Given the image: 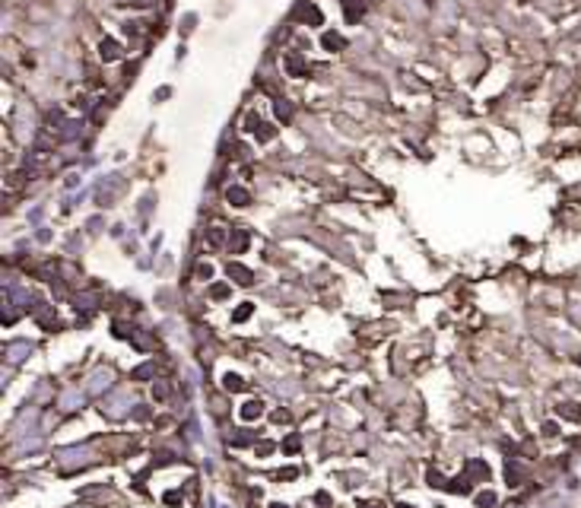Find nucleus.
Wrapping results in <instances>:
<instances>
[{"instance_id":"f257e3e1","label":"nucleus","mask_w":581,"mask_h":508,"mask_svg":"<svg viewBox=\"0 0 581 508\" xmlns=\"http://www.w3.org/2000/svg\"><path fill=\"white\" fill-rule=\"evenodd\" d=\"M99 54H102V61H118V57H121V45H118L114 38H105L99 45Z\"/></svg>"},{"instance_id":"0eeeda50","label":"nucleus","mask_w":581,"mask_h":508,"mask_svg":"<svg viewBox=\"0 0 581 508\" xmlns=\"http://www.w3.org/2000/svg\"><path fill=\"white\" fill-rule=\"evenodd\" d=\"M295 16H299V19H312L315 26L321 22V13H318V7H308V4H302L299 10H295Z\"/></svg>"},{"instance_id":"f3484780","label":"nucleus","mask_w":581,"mask_h":508,"mask_svg":"<svg viewBox=\"0 0 581 508\" xmlns=\"http://www.w3.org/2000/svg\"><path fill=\"white\" fill-rule=\"evenodd\" d=\"M477 502H480V505L486 508V505H492V502H495V495H492V492H483V495H480V499H477Z\"/></svg>"},{"instance_id":"dca6fc26","label":"nucleus","mask_w":581,"mask_h":508,"mask_svg":"<svg viewBox=\"0 0 581 508\" xmlns=\"http://www.w3.org/2000/svg\"><path fill=\"white\" fill-rule=\"evenodd\" d=\"M248 315H251V305H242V308L239 311H235V321H245V318Z\"/></svg>"},{"instance_id":"1a4fd4ad","label":"nucleus","mask_w":581,"mask_h":508,"mask_svg":"<svg viewBox=\"0 0 581 508\" xmlns=\"http://www.w3.org/2000/svg\"><path fill=\"white\" fill-rule=\"evenodd\" d=\"M274 108H277V118H283V121H289V118H292V105H289V102H283V99H280V102L274 105Z\"/></svg>"},{"instance_id":"f8f14e48","label":"nucleus","mask_w":581,"mask_h":508,"mask_svg":"<svg viewBox=\"0 0 581 508\" xmlns=\"http://www.w3.org/2000/svg\"><path fill=\"white\" fill-rule=\"evenodd\" d=\"M226 387H229V391H242V378L239 375H226Z\"/></svg>"},{"instance_id":"ddd939ff","label":"nucleus","mask_w":581,"mask_h":508,"mask_svg":"<svg viewBox=\"0 0 581 508\" xmlns=\"http://www.w3.org/2000/svg\"><path fill=\"white\" fill-rule=\"evenodd\" d=\"M448 489H451V492H470V483H467V480H454Z\"/></svg>"},{"instance_id":"9b49d317","label":"nucleus","mask_w":581,"mask_h":508,"mask_svg":"<svg viewBox=\"0 0 581 508\" xmlns=\"http://www.w3.org/2000/svg\"><path fill=\"white\" fill-rule=\"evenodd\" d=\"M274 134H277V131H274L270 124H260V127H257V140H260V143H267V140H274Z\"/></svg>"},{"instance_id":"4468645a","label":"nucleus","mask_w":581,"mask_h":508,"mask_svg":"<svg viewBox=\"0 0 581 508\" xmlns=\"http://www.w3.org/2000/svg\"><path fill=\"white\" fill-rule=\"evenodd\" d=\"M245 127H248V131H254V134H257V127H260V121H257V114H254V111H251V114H248V118H245Z\"/></svg>"},{"instance_id":"6e6552de","label":"nucleus","mask_w":581,"mask_h":508,"mask_svg":"<svg viewBox=\"0 0 581 508\" xmlns=\"http://www.w3.org/2000/svg\"><path fill=\"white\" fill-rule=\"evenodd\" d=\"M260 410H264L260 400H248V404L242 407V416H245V419H254V416H260Z\"/></svg>"},{"instance_id":"39448f33","label":"nucleus","mask_w":581,"mask_h":508,"mask_svg":"<svg viewBox=\"0 0 581 508\" xmlns=\"http://www.w3.org/2000/svg\"><path fill=\"white\" fill-rule=\"evenodd\" d=\"M229 245H232V251L239 254V251H245V245H248V232L245 229H232V239H229Z\"/></svg>"},{"instance_id":"423d86ee","label":"nucleus","mask_w":581,"mask_h":508,"mask_svg":"<svg viewBox=\"0 0 581 508\" xmlns=\"http://www.w3.org/2000/svg\"><path fill=\"white\" fill-rule=\"evenodd\" d=\"M321 42H324V48H327V51H340L343 45H346V42H343V35H337V32H324V38H321Z\"/></svg>"},{"instance_id":"20e7f679","label":"nucleus","mask_w":581,"mask_h":508,"mask_svg":"<svg viewBox=\"0 0 581 508\" xmlns=\"http://www.w3.org/2000/svg\"><path fill=\"white\" fill-rule=\"evenodd\" d=\"M229 277H235L242 286H248V283H251V270L242 267V264H229Z\"/></svg>"},{"instance_id":"9d476101","label":"nucleus","mask_w":581,"mask_h":508,"mask_svg":"<svg viewBox=\"0 0 581 508\" xmlns=\"http://www.w3.org/2000/svg\"><path fill=\"white\" fill-rule=\"evenodd\" d=\"M222 242H226V232H222L219 226H213V229H210V245H213V248H219Z\"/></svg>"},{"instance_id":"a211bd4d","label":"nucleus","mask_w":581,"mask_h":508,"mask_svg":"<svg viewBox=\"0 0 581 508\" xmlns=\"http://www.w3.org/2000/svg\"><path fill=\"white\" fill-rule=\"evenodd\" d=\"M226 292H229L226 286H213V295H216V299H222V295H226Z\"/></svg>"},{"instance_id":"2eb2a0df","label":"nucleus","mask_w":581,"mask_h":508,"mask_svg":"<svg viewBox=\"0 0 581 508\" xmlns=\"http://www.w3.org/2000/svg\"><path fill=\"white\" fill-rule=\"evenodd\" d=\"M197 277H200V280H210V277H213V267H210V264H200V267H197Z\"/></svg>"},{"instance_id":"7ed1b4c3","label":"nucleus","mask_w":581,"mask_h":508,"mask_svg":"<svg viewBox=\"0 0 581 508\" xmlns=\"http://www.w3.org/2000/svg\"><path fill=\"white\" fill-rule=\"evenodd\" d=\"M226 197H229V204H235V207H245L248 200H251V194H248L245 187H229Z\"/></svg>"},{"instance_id":"f03ea898","label":"nucleus","mask_w":581,"mask_h":508,"mask_svg":"<svg viewBox=\"0 0 581 508\" xmlns=\"http://www.w3.org/2000/svg\"><path fill=\"white\" fill-rule=\"evenodd\" d=\"M286 70L292 76H302L305 73V57L302 54H286Z\"/></svg>"}]
</instances>
